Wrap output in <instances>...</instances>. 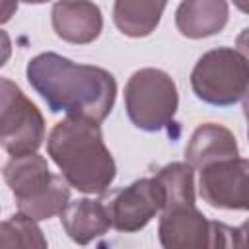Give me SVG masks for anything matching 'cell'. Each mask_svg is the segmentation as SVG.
I'll return each mask as SVG.
<instances>
[{"label":"cell","mask_w":249,"mask_h":249,"mask_svg":"<svg viewBox=\"0 0 249 249\" xmlns=\"http://www.w3.org/2000/svg\"><path fill=\"white\" fill-rule=\"evenodd\" d=\"M25 74L53 113L99 124L115 105L117 82L105 68L78 64L56 53H41L27 62Z\"/></svg>","instance_id":"1"},{"label":"cell","mask_w":249,"mask_h":249,"mask_svg":"<svg viewBox=\"0 0 249 249\" xmlns=\"http://www.w3.org/2000/svg\"><path fill=\"white\" fill-rule=\"evenodd\" d=\"M47 152L64 181L86 195H103L115 179L117 165L103 142L97 123L66 117L47 140Z\"/></svg>","instance_id":"2"},{"label":"cell","mask_w":249,"mask_h":249,"mask_svg":"<svg viewBox=\"0 0 249 249\" xmlns=\"http://www.w3.org/2000/svg\"><path fill=\"white\" fill-rule=\"evenodd\" d=\"M4 179L16 196L18 212L35 222L60 214L70 200V185L62 175H53L37 152L12 156L4 165Z\"/></svg>","instance_id":"3"},{"label":"cell","mask_w":249,"mask_h":249,"mask_svg":"<svg viewBox=\"0 0 249 249\" xmlns=\"http://www.w3.org/2000/svg\"><path fill=\"white\" fill-rule=\"evenodd\" d=\"M247 56L231 47H218L204 53L191 74L195 95L216 107H230L241 101L247 93Z\"/></svg>","instance_id":"4"},{"label":"cell","mask_w":249,"mask_h":249,"mask_svg":"<svg viewBox=\"0 0 249 249\" xmlns=\"http://www.w3.org/2000/svg\"><path fill=\"white\" fill-rule=\"evenodd\" d=\"M124 107L136 128L158 132L165 128L177 113V86L173 78L160 68H140L124 86Z\"/></svg>","instance_id":"5"},{"label":"cell","mask_w":249,"mask_h":249,"mask_svg":"<svg viewBox=\"0 0 249 249\" xmlns=\"http://www.w3.org/2000/svg\"><path fill=\"white\" fill-rule=\"evenodd\" d=\"M45 140V121L37 105L8 78H0V146L10 156L37 152Z\"/></svg>","instance_id":"6"},{"label":"cell","mask_w":249,"mask_h":249,"mask_svg":"<svg viewBox=\"0 0 249 249\" xmlns=\"http://www.w3.org/2000/svg\"><path fill=\"white\" fill-rule=\"evenodd\" d=\"M111 228L132 233L142 230L163 206V193L156 177H144L124 189L113 191L105 200Z\"/></svg>","instance_id":"7"},{"label":"cell","mask_w":249,"mask_h":249,"mask_svg":"<svg viewBox=\"0 0 249 249\" xmlns=\"http://www.w3.org/2000/svg\"><path fill=\"white\" fill-rule=\"evenodd\" d=\"M200 196L214 208L224 210H247V171L249 161L245 158H228L212 161L198 169Z\"/></svg>","instance_id":"8"},{"label":"cell","mask_w":249,"mask_h":249,"mask_svg":"<svg viewBox=\"0 0 249 249\" xmlns=\"http://www.w3.org/2000/svg\"><path fill=\"white\" fill-rule=\"evenodd\" d=\"M158 233L165 249H202L212 245V222L195 204L161 210Z\"/></svg>","instance_id":"9"},{"label":"cell","mask_w":249,"mask_h":249,"mask_svg":"<svg viewBox=\"0 0 249 249\" xmlns=\"http://www.w3.org/2000/svg\"><path fill=\"white\" fill-rule=\"evenodd\" d=\"M51 21L56 37L74 45L95 41L103 27L101 10L89 0H58L53 6Z\"/></svg>","instance_id":"10"},{"label":"cell","mask_w":249,"mask_h":249,"mask_svg":"<svg viewBox=\"0 0 249 249\" xmlns=\"http://www.w3.org/2000/svg\"><path fill=\"white\" fill-rule=\"evenodd\" d=\"M228 14L226 0H183L175 10V25L183 37L204 39L226 27Z\"/></svg>","instance_id":"11"},{"label":"cell","mask_w":249,"mask_h":249,"mask_svg":"<svg viewBox=\"0 0 249 249\" xmlns=\"http://www.w3.org/2000/svg\"><path fill=\"white\" fill-rule=\"evenodd\" d=\"M64 231L78 245H88L95 237H101L111 228V218L103 200L78 198L68 202L60 212Z\"/></svg>","instance_id":"12"},{"label":"cell","mask_w":249,"mask_h":249,"mask_svg":"<svg viewBox=\"0 0 249 249\" xmlns=\"http://www.w3.org/2000/svg\"><path fill=\"white\" fill-rule=\"evenodd\" d=\"M237 156H239V148L233 132L216 123L200 124L193 132L185 148V160L193 169H200L212 161L237 158Z\"/></svg>","instance_id":"13"},{"label":"cell","mask_w":249,"mask_h":249,"mask_svg":"<svg viewBox=\"0 0 249 249\" xmlns=\"http://www.w3.org/2000/svg\"><path fill=\"white\" fill-rule=\"evenodd\" d=\"M167 0H115L113 19L117 29L128 37L150 35L163 14Z\"/></svg>","instance_id":"14"},{"label":"cell","mask_w":249,"mask_h":249,"mask_svg":"<svg viewBox=\"0 0 249 249\" xmlns=\"http://www.w3.org/2000/svg\"><path fill=\"white\" fill-rule=\"evenodd\" d=\"M156 181L163 193L161 210L181 204H195V177L193 167L187 161H173L163 165L156 173Z\"/></svg>","instance_id":"15"},{"label":"cell","mask_w":249,"mask_h":249,"mask_svg":"<svg viewBox=\"0 0 249 249\" xmlns=\"http://www.w3.org/2000/svg\"><path fill=\"white\" fill-rule=\"evenodd\" d=\"M0 247H37L45 249L47 239L37 222L21 212L0 222Z\"/></svg>","instance_id":"16"},{"label":"cell","mask_w":249,"mask_h":249,"mask_svg":"<svg viewBox=\"0 0 249 249\" xmlns=\"http://www.w3.org/2000/svg\"><path fill=\"white\" fill-rule=\"evenodd\" d=\"M10 54H12V41H10V35L0 29V68L8 62Z\"/></svg>","instance_id":"17"},{"label":"cell","mask_w":249,"mask_h":249,"mask_svg":"<svg viewBox=\"0 0 249 249\" xmlns=\"http://www.w3.org/2000/svg\"><path fill=\"white\" fill-rule=\"evenodd\" d=\"M19 0H0V23H6L18 10Z\"/></svg>","instance_id":"18"},{"label":"cell","mask_w":249,"mask_h":249,"mask_svg":"<svg viewBox=\"0 0 249 249\" xmlns=\"http://www.w3.org/2000/svg\"><path fill=\"white\" fill-rule=\"evenodd\" d=\"M235 2V6L241 10V12H247V0H233Z\"/></svg>","instance_id":"19"},{"label":"cell","mask_w":249,"mask_h":249,"mask_svg":"<svg viewBox=\"0 0 249 249\" xmlns=\"http://www.w3.org/2000/svg\"><path fill=\"white\" fill-rule=\"evenodd\" d=\"M19 2H25V4H45L49 0H19Z\"/></svg>","instance_id":"20"}]
</instances>
